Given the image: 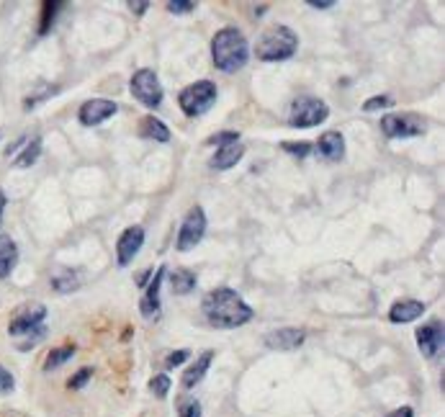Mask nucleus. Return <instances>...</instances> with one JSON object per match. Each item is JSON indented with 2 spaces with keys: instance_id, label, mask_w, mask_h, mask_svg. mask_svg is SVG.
<instances>
[{
  "instance_id": "58836bf2",
  "label": "nucleus",
  "mask_w": 445,
  "mask_h": 417,
  "mask_svg": "<svg viewBox=\"0 0 445 417\" xmlns=\"http://www.w3.org/2000/svg\"><path fill=\"white\" fill-rule=\"evenodd\" d=\"M386 417H415V409L409 407V405H404V407L394 409V412H389Z\"/></svg>"
},
{
  "instance_id": "a878e982",
  "label": "nucleus",
  "mask_w": 445,
  "mask_h": 417,
  "mask_svg": "<svg viewBox=\"0 0 445 417\" xmlns=\"http://www.w3.org/2000/svg\"><path fill=\"white\" fill-rule=\"evenodd\" d=\"M203 409H201V402L194 397H183L178 399V417H201Z\"/></svg>"
},
{
  "instance_id": "7c9ffc66",
  "label": "nucleus",
  "mask_w": 445,
  "mask_h": 417,
  "mask_svg": "<svg viewBox=\"0 0 445 417\" xmlns=\"http://www.w3.org/2000/svg\"><path fill=\"white\" fill-rule=\"evenodd\" d=\"M391 106H394V98L384 93V96L368 98L366 103H363V111H366V114H371V111H381V108H391Z\"/></svg>"
},
{
  "instance_id": "6e6552de",
  "label": "nucleus",
  "mask_w": 445,
  "mask_h": 417,
  "mask_svg": "<svg viewBox=\"0 0 445 417\" xmlns=\"http://www.w3.org/2000/svg\"><path fill=\"white\" fill-rule=\"evenodd\" d=\"M203 234H206V212H203L201 206H194V209H188L183 224H180V230H178L175 250L178 252L194 250L196 245L203 240Z\"/></svg>"
},
{
  "instance_id": "4468645a",
  "label": "nucleus",
  "mask_w": 445,
  "mask_h": 417,
  "mask_svg": "<svg viewBox=\"0 0 445 417\" xmlns=\"http://www.w3.org/2000/svg\"><path fill=\"white\" fill-rule=\"evenodd\" d=\"M304 340H307V330L281 327V330H273L265 335V345L271 350H296L304 345Z\"/></svg>"
},
{
  "instance_id": "cd10ccee",
  "label": "nucleus",
  "mask_w": 445,
  "mask_h": 417,
  "mask_svg": "<svg viewBox=\"0 0 445 417\" xmlns=\"http://www.w3.org/2000/svg\"><path fill=\"white\" fill-rule=\"evenodd\" d=\"M170 387H173V381H170V376L167 374H157L152 381H149V391L155 394L157 399H165L167 397V391H170Z\"/></svg>"
},
{
  "instance_id": "4be33fe9",
  "label": "nucleus",
  "mask_w": 445,
  "mask_h": 417,
  "mask_svg": "<svg viewBox=\"0 0 445 417\" xmlns=\"http://www.w3.org/2000/svg\"><path fill=\"white\" fill-rule=\"evenodd\" d=\"M139 134L145 136V139H155V142H170V129L160 121L157 116H147L139 126Z\"/></svg>"
},
{
  "instance_id": "f704fd0d",
  "label": "nucleus",
  "mask_w": 445,
  "mask_h": 417,
  "mask_svg": "<svg viewBox=\"0 0 445 417\" xmlns=\"http://www.w3.org/2000/svg\"><path fill=\"white\" fill-rule=\"evenodd\" d=\"M191 358V353L188 350H175V353H170L167 358H165V369L170 371V369H178L180 363H185V360Z\"/></svg>"
},
{
  "instance_id": "412c9836",
  "label": "nucleus",
  "mask_w": 445,
  "mask_h": 417,
  "mask_svg": "<svg viewBox=\"0 0 445 417\" xmlns=\"http://www.w3.org/2000/svg\"><path fill=\"white\" fill-rule=\"evenodd\" d=\"M196 273L191 268H175L170 273V289H173L175 296H188V294L196 289Z\"/></svg>"
},
{
  "instance_id": "72a5a7b5",
  "label": "nucleus",
  "mask_w": 445,
  "mask_h": 417,
  "mask_svg": "<svg viewBox=\"0 0 445 417\" xmlns=\"http://www.w3.org/2000/svg\"><path fill=\"white\" fill-rule=\"evenodd\" d=\"M90 376H93V369H90V366H85V369H80L78 374H75V376L70 378L68 387H70V389H83V387L87 384V381H90Z\"/></svg>"
},
{
  "instance_id": "0eeeda50",
  "label": "nucleus",
  "mask_w": 445,
  "mask_h": 417,
  "mask_svg": "<svg viewBox=\"0 0 445 417\" xmlns=\"http://www.w3.org/2000/svg\"><path fill=\"white\" fill-rule=\"evenodd\" d=\"M425 119L417 114H386L381 116V132L389 139H412V136L425 134Z\"/></svg>"
},
{
  "instance_id": "2eb2a0df",
  "label": "nucleus",
  "mask_w": 445,
  "mask_h": 417,
  "mask_svg": "<svg viewBox=\"0 0 445 417\" xmlns=\"http://www.w3.org/2000/svg\"><path fill=\"white\" fill-rule=\"evenodd\" d=\"M425 304L417 299H399L391 304V309H389V322H394V325H406V322H415L417 317H422L425 314Z\"/></svg>"
},
{
  "instance_id": "6ab92c4d",
  "label": "nucleus",
  "mask_w": 445,
  "mask_h": 417,
  "mask_svg": "<svg viewBox=\"0 0 445 417\" xmlns=\"http://www.w3.org/2000/svg\"><path fill=\"white\" fill-rule=\"evenodd\" d=\"M19 263V245L8 234H0V278H8Z\"/></svg>"
},
{
  "instance_id": "f257e3e1",
  "label": "nucleus",
  "mask_w": 445,
  "mask_h": 417,
  "mask_svg": "<svg viewBox=\"0 0 445 417\" xmlns=\"http://www.w3.org/2000/svg\"><path fill=\"white\" fill-rule=\"evenodd\" d=\"M203 317L216 330H237L255 317V309L234 289H214L201 301Z\"/></svg>"
},
{
  "instance_id": "5701e85b",
  "label": "nucleus",
  "mask_w": 445,
  "mask_h": 417,
  "mask_svg": "<svg viewBox=\"0 0 445 417\" xmlns=\"http://www.w3.org/2000/svg\"><path fill=\"white\" fill-rule=\"evenodd\" d=\"M75 350H78V345L75 343H68V345H59V348H52L49 350L47 360H44V371H54L59 369L62 363H68L72 356H75Z\"/></svg>"
},
{
  "instance_id": "9d476101",
  "label": "nucleus",
  "mask_w": 445,
  "mask_h": 417,
  "mask_svg": "<svg viewBox=\"0 0 445 417\" xmlns=\"http://www.w3.org/2000/svg\"><path fill=\"white\" fill-rule=\"evenodd\" d=\"M118 103L111 98H90L85 101L78 111V119L83 126H101L103 121H108L111 116H116Z\"/></svg>"
},
{
  "instance_id": "423d86ee",
  "label": "nucleus",
  "mask_w": 445,
  "mask_h": 417,
  "mask_svg": "<svg viewBox=\"0 0 445 417\" xmlns=\"http://www.w3.org/2000/svg\"><path fill=\"white\" fill-rule=\"evenodd\" d=\"M129 88H132V96L142 103V106L147 108H160V103H163V83H160V78H157L155 70H136L134 75H132V80H129Z\"/></svg>"
},
{
  "instance_id": "2f4dec72",
  "label": "nucleus",
  "mask_w": 445,
  "mask_h": 417,
  "mask_svg": "<svg viewBox=\"0 0 445 417\" xmlns=\"http://www.w3.org/2000/svg\"><path fill=\"white\" fill-rule=\"evenodd\" d=\"M240 142V132H216V134L209 139V145H216L219 147H227V145H237Z\"/></svg>"
},
{
  "instance_id": "ea45409f",
  "label": "nucleus",
  "mask_w": 445,
  "mask_h": 417,
  "mask_svg": "<svg viewBox=\"0 0 445 417\" xmlns=\"http://www.w3.org/2000/svg\"><path fill=\"white\" fill-rule=\"evenodd\" d=\"M129 10H134L136 16H145V10H149V3H129Z\"/></svg>"
},
{
  "instance_id": "4c0bfd02",
  "label": "nucleus",
  "mask_w": 445,
  "mask_h": 417,
  "mask_svg": "<svg viewBox=\"0 0 445 417\" xmlns=\"http://www.w3.org/2000/svg\"><path fill=\"white\" fill-rule=\"evenodd\" d=\"M26 142H29V136H26V134H21L19 139H16V142H13V145H8V147H6V157L16 155V150H19L21 145H26Z\"/></svg>"
},
{
  "instance_id": "aec40b11",
  "label": "nucleus",
  "mask_w": 445,
  "mask_h": 417,
  "mask_svg": "<svg viewBox=\"0 0 445 417\" xmlns=\"http://www.w3.org/2000/svg\"><path fill=\"white\" fill-rule=\"evenodd\" d=\"M245 155V147L237 142V145H227V147H219L216 155L211 157V167L214 170H229L234 167Z\"/></svg>"
},
{
  "instance_id": "1a4fd4ad",
  "label": "nucleus",
  "mask_w": 445,
  "mask_h": 417,
  "mask_svg": "<svg viewBox=\"0 0 445 417\" xmlns=\"http://www.w3.org/2000/svg\"><path fill=\"white\" fill-rule=\"evenodd\" d=\"M47 320V307L44 304H37V301H31L26 307H21L8 322V335L13 338H19V335H29L31 330H37L39 325H44Z\"/></svg>"
},
{
  "instance_id": "393cba45",
  "label": "nucleus",
  "mask_w": 445,
  "mask_h": 417,
  "mask_svg": "<svg viewBox=\"0 0 445 417\" xmlns=\"http://www.w3.org/2000/svg\"><path fill=\"white\" fill-rule=\"evenodd\" d=\"M41 157V136H31L26 147H23V152H21L16 160H13V165L16 167H31L37 160Z\"/></svg>"
},
{
  "instance_id": "20e7f679",
  "label": "nucleus",
  "mask_w": 445,
  "mask_h": 417,
  "mask_svg": "<svg viewBox=\"0 0 445 417\" xmlns=\"http://www.w3.org/2000/svg\"><path fill=\"white\" fill-rule=\"evenodd\" d=\"M216 98H219V90L214 85L211 80H196L191 83L188 88L180 90V96H178V106L183 111L185 116H203L206 111H211V106L216 103Z\"/></svg>"
},
{
  "instance_id": "f3484780",
  "label": "nucleus",
  "mask_w": 445,
  "mask_h": 417,
  "mask_svg": "<svg viewBox=\"0 0 445 417\" xmlns=\"http://www.w3.org/2000/svg\"><path fill=\"white\" fill-rule=\"evenodd\" d=\"M211 360H214V350H203L201 356L196 358L194 366H191V369H185L183 378H180V384H183V389L198 387V384L203 381V376L209 374V369H211Z\"/></svg>"
},
{
  "instance_id": "a19ab883",
  "label": "nucleus",
  "mask_w": 445,
  "mask_h": 417,
  "mask_svg": "<svg viewBox=\"0 0 445 417\" xmlns=\"http://www.w3.org/2000/svg\"><path fill=\"white\" fill-rule=\"evenodd\" d=\"M6 206H8V199H6V191L0 188V222H3V212H6Z\"/></svg>"
},
{
  "instance_id": "39448f33",
  "label": "nucleus",
  "mask_w": 445,
  "mask_h": 417,
  "mask_svg": "<svg viewBox=\"0 0 445 417\" xmlns=\"http://www.w3.org/2000/svg\"><path fill=\"white\" fill-rule=\"evenodd\" d=\"M329 116V106L317 96H301L291 103V114H289V124L293 129H311V126H320L322 121H327Z\"/></svg>"
},
{
  "instance_id": "c85d7f7f",
  "label": "nucleus",
  "mask_w": 445,
  "mask_h": 417,
  "mask_svg": "<svg viewBox=\"0 0 445 417\" xmlns=\"http://www.w3.org/2000/svg\"><path fill=\"white\" fill-rule=\"evenodd\" d=\"M281 150L283 152H289V155H293V157H309L311 155V150H314V145L311 142H283L281 145Z\"/></svg>"
},
{
  "instance_id": "f03ea898",
  "label": "nucleus",
  "mask_w": 445,
  "mask_h": 417,
  "mask_svg": "<svg viewBox=\"0 0 445 417\" xmlns=\"http://www.w3.org/2000/svg\"><path fill=\"white\" fill-rule=\"evenodd\" d=\"M211 59L219 72H240L250 59V44L237 26H224L211 39Z\"/></svg>"
},
{
  "instance_id": "dca6fc26",
  "label": "nucleus",
  "mask_w": 445,
  "mask_h": 417,
  "mask_svg": "<svg viewBox=\"0 0 445 417\" xmlns=\"http://www.w3.org/2000/svg\"><path fill=\"white\" fill-rule=\"evenodd\" d=\"M317 152L322 157H327L332 163H338L345 157V136L340 134V132H324L320 136V142H317Z\"/></svg>"
},
{
  "instance_id": "e433bc0d",
  "label": "nucleus",
  "mask_w": 445,
  "mask_h": 417,
  "mask_svg": "<svg viewBox=\"0 0 445 417\" xmlns=\"http://www.w3.org/2000/svg\"><path fill=\"white\" fill-rule=\"evenodd\" d=\"M338 6L335 0H309V8H314V10H332Z\"/></svg>"
},
{
  "instance_id": "c9c22d12",
  "label": "nucleus",
  "mask_w": 445,
  "mask_h": 417,
  "mask_svg": "<svg viewBox=\"0 0 445 417\" xmlns=\"http://www.w3.org/2000/svg\"><path fill=\"white\" fill-rule=\"evenodd\" d=\"M13 387H16V378H13V374H10L6 366H0V394H10V391H13Z\"/></svg>"
},
{
  "instance_id": "b1692460",
  "label": "nucleus",
  "mask_w": 445,
  "mask_h": 417,
  "mask_svg": "<svg viewBox=\"0 0 445 417\" xmlns=\"http://www.w3.org/2000/svg\"><path fill=\"white\" fill-rule=\"evenodd\" d=\"M68 8L65 3H44L41 6V21H39V37H47L49 31H52V26L57 23L59 13Z\"/></svg>"
},
{
  "instance_id": "a211bd4d",
  "label": "nucleus",
  "mask_w": 445,
  "mask_h": 417,
  "mask_svg": "<svg viewBox=\"0 0 445 417\" xmlns=\"http://www.w3.org/2000/svg\"><path fill=\"white\" fill-rule=\"evenodd\" d=\"M49 283L57 294H72L83 286V276H80V271H72V268H59V271L52 273Z\"/></svg>"
},
{
  "instance_id": "7ed1b4c3",
  "label": "nucleus",
  "mask_w": 445,
  "mask_h": 417,
  "mask_svg": "<svg viewBox=\"0 0 445 417\" xmlns=\"http://www.w3.org/2000/svg\"><path fill=\"white\" fill-rule=\"evenodd\" d=\"M299 49V37L296 31L286 26V23H276L271 29L262 31L260 41H258V49L255 54L262 62H283V59H291Z\"/></svg>"
},
{
  "instance_id": "bb28decb",
  "label": "nucleus",
  "mask_w": 445,
  "mask_h": 417,
  "mask_svg": "<svg viewBox=\"0 0 445 417\" xmlns=\"http://www.w3.org/2000/svg\"><path fill=\"white\" fill-rule=\"evenodd\" d=\"M54 93H59V85H44L39 93H34V96H29L26 101H23V108H26V111H29V108H37L41 101H49V98H54Z\"/></svg>"
},
{
  "instance_id": "f8f14e48",
  "label": "nucleus",
  "mask_w": 445,
  "mask_h": 417,
  "mask_svg": "<svg viewBox=\"0 0 445 417\" xmlns=\"http://www.w3.org/2000/svg\"><path fill=\"white\" fill-rule=\"evenodd\" d=\"M145 237H147L145 227H139V224L126 227L124 232H121V237H118V243H116V261L121 268H126V265L139 255L142 245H145Z\"/></svg>"
},
{
  "instance_id": "9b49d317",
  "label": "nucleus",
  "mask_w": 445,
  "mask_h": 417,
  "mask_svg": "<svg viewBox=\"0 0 445 417\" xmlns=\"http://www.w3.org/2000/svg\"><path fill=\"white\" fill-rule=\"evenodd\" d=\"M445 343V330L440 320H430L427 325L417 327V348L425 358H437V353L443 350Z\"/></svg>"
},
{
  "instance_id": "473e14b6",
  "label": "nucleus",
  "mask_w": 445,
  "mask_h": 417,
  "mask_svg": "<svg viewBox=\"0 0 445 417\" xmlns=\"http://www.w3.org/2000/svg\"><path fill=\"white\" fill-rule=\"evenodd\" d=\"M44 335H47V327H44V325H39L37 330H31L29 335H26V340L19 345V350H31L34 345H39V340H44Z\"/></svg>"
},
{
  "instance_id": "ddd939ff",
  "label": "nucleus",
  "mask_w": 445,
  "mask_h": 417,
  "mask_svg": "<svg viewBox=\"0 0 445 417\" xmlns=\"http://www.w3.org/2000/svg\"><path fill=\"white\" fill-rule=\"evenodd\" d=\"M165 273H167V268L160 265V268L155 271V276L147 281V289H145V294H142L139 312H142V317H147V320H152V317L160 314V289H163Z\"/></svg>"
},
{
  "instance_id": "c756f323",
  "label": "nucleus",
  "mask_w": 445,
  "mask_h": 417,
  "mask_svg": "<svg viewBox=\"0 0 445 417\" xmlns=\"http://www.w3.org/2000/svg\"><path fill=\"white\" fill-rule=\"evenodd\" d=\"M165 8L175 13V16H188V13H194L198 8V3H194V0H170Z\"/></svg>"
}]
</instances>
